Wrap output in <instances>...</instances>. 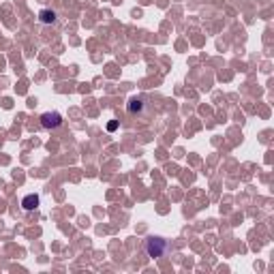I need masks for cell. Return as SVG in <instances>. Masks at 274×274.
I'll list each match as a JSON object with an SVG mask.
<instances>
[{"label":"cell","mask_w":274,"mask_h":274,"mask_svg":"<svg viewBox=\"0 0 274 274\" xmlns=\"http://www.w3.org/2000/svg\"><path fill=\"white\" fill-rule=\"evenodd\" d=\"M165 251H167V240H163V238L150 236L148 240H146V253L150 257H161Z\"/></svg>","instance_id":"obj_1"},{"label":"cell","mask_w":274,"mask_h":274,"mask_svg":"<svg viewBox=\"0 0 274 274\" xmlns=\"http://www.w3.org/2000/svg\"><path fill=\"white\" fill-rule=\"evenodd\" d=\"M60 125H62V116L58 112H47V114H43L41 116V127L43 129H56Z\"/></svg>","instance_id":"obj_2"},{"label":"cell","mask_w":274,"mask_h":274,"mask_svg":"<svg viewBox=\"0 0 274 274\" xmlns=\"http://www.w3.org/2000/svg\"><path fill=\"white\" fill-rule=\"evenodd\" d=\"M21 208H24V210H34V208H39V195H26L21 199Z\"/></svg>","instance_id":"obj_3"},{"label":"cell","mask_w":274,"mask_h":274,"mask_svg":"<svg viewBox=\"0 0 274 274\" xmlns=\"http://www.w3.org/2000/svg\"><path fill=\"white\" fill-rule=\"evenodd\" d=\"M39 17H41L43 24H52V21H56V13L54 11H41Z\"/></svg>","instance_id":"obj_4"},{"label":"cell","mask_w":274,"mask_h":274,"mask_svg":"<svg viewBox=\"0 0 274 274\" xmlns=\"http://www.w3.org/2000/svg\"><path fill=\"white\" fill-rule=\"evenodd\" d=\"M139 107H141V101L133 99V101H131V105H129V110H131V112H135V110H139Z\"/></svg>","instance_id":"obj_5"}]
</instances>
